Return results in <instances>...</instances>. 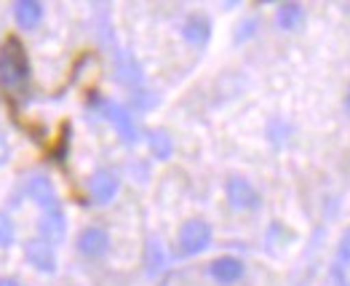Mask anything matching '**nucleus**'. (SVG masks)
I'll return each mask as SVG.
<instances>
[{"label": "nucleus", "instance_id": "obj_10", "mask_svg": "<svg viewBox=\"0 0 350 286\" xmlns=\"http://www.w3.org/2000/svg\"><path fill=\"white\" fill-rule=\"evenodd\" d=\"M25 193H27V198L32 200L35 206H40V211L54 209V206H62L57 198V190H54V185H51V179L43 177V174L29 177L27 182H25Z\"/></svg>", "mask_w": 350, "mask_h": 286}, {"label": "nucleus", "instance_id": "obj_18", "mask_svg": "<svg viewBox=\"0 0 350 286\" xmlns=\"http://www.w3.org/2000/svg\"><path fill=\"white\" fill-rule=\"evenodd\" d=\"M14 244V222L8 214H0V249H8Z\"/></svg>", "mask_w": 350, "mask_h": 286}, {"label": "nucleus", "instance_id": "obj_3", "mask_svg": "<svg viewBox=\"0 0 350 286\" xmlns=\"http://www.w3.org/2000/svg\"><path fill=\"white\" fill-rule=\"evenodd\" d=\"M211 241H214V230L206 220H198V217L187 220L176 233V249H179L182 257L204 255L206 249L211 246Z\"/></svg>", "mask_w": 350, "mask_h": 286}, {"label": "nucleus", "instance_id": "obj_1", "mask_svg": "<svg viewBox=\"0 0 350 286\" xmlns=\"http://www.w3.org/2000/svg\"><path fill=\"white\" fill-rule=\"evenodd\" d=\"M32 67H29L27 49L19 38H5L0 46V86L8 94H27Z\"/></svg>", "mask_w": 350, "mask_h": 286}, {"label": "nucleus", "instance_id": "obj_11", "mask_svg": "<svg viewBox=\"0 0 350 286\" xmlns=\"http://www.w3.org/2000/svg\"><path fill=\"white\" fill-rule=\"evenodd\" d=\"M38 228H40V238H46L51 246L62 244L64 235H67V217H64V209H62V206H54V209L40 211Z\"/></svg>", "mask_w": 350, "mask_h": 286}, {"label": "nucleus", "instance_id": "obj_24", "mask_svg": "<svg viewBox=\"0 0 350 286\" xmlns=\"http://www.w3.org/2000/svg\"><path fill=\"white\" fill-rule=\"evenodd\" d=\"M337 286H350V284H348V281H342V284H337Z\"/></svg>", "mask_w": 350, "mask_h": 286}, {"label": "nucleus", "instance_id": "obj_12", "mask_svg": "<svg viewBox=\"0 0 350 286\" xmlns=\"http://www.w3.org/2000/svg\"><path fill=\"white\" fill-rule=\"evenodd\" d=\"M182 38L196 46V49H204L206 43L211 40V19L206 14H190L182 25Z\"/></svg>", "mask_w": 350, "mask_h": 286}, {"label": "nucleus", "instance_id": "obj_20", "mask_svg": "<svg viewBox=\"0 0 350 286\" xmlns=\"http://www.w3.org/2000/svg\"><path fill=\"white\" fill-rule=\"evenodd\" d=\"M254 32H257V19H246V22H241V25H238V32H235V43L249 40Z\"/></svg>", "mask_w": 350, "mask_h": 286}, {"label": "nucleus", "instance_id": "obj_17", "mask_svg": "<svg viewBox=\"0 0 350 286\" xmlns=\"http://www.w3.org/2000/svg\"><path fill=\"white\" fill-rule=\"evenodd\" d=\"M348 270H350V228L342 233L340 246H337V255H334V278H337V284L345 281V273Z\"/></svg>", "mask_w": 350, "mask_h": 286}, {"label": "nucleus", "instance_id": "obj_5", "mask_svg": "<svg viewBox=\"0 0 350 286\" xmlns=\"http://www.w3.org/2000/svg\"><path fill=\"white\" fill-rule=\"evenodd\" d=\"M78 252L88 259H99L110 252V233L99 225H88V228L81 230L78 241H75Z\"/></svg>", "mask_w": 350, "mask_h": 286}, {"label": "nucleus", "instance_id": "obj_14", "mask_svg": "<svg viewBox=\"0 0 350 286\" xmlns=\"http://www.w3.org/2000/svg\"><path fill=\"white\" fill-rule=\"evenodd\" d=\"M302 22H305V8L299 3H281L275 8V27L278 29L294 32L302 27Z\"/></svg>", "mask_w": 350, "mask_h": 286}, {"label": "nucleus", "instance_id": "obj_22", "mask_svg": "<svg viewBox=\"0 0 350 286\" xmlns=\"http://www.w3.org/2000/svg\"><path fill=\"white\" fill-rule=\"evenodd\" d=\"M0 286H19L16 278H0Z\"/></svg>", "mask_w": 350, "mask_h": 286}, {"label": "nucleus", "instance_id": "obj_8", "mask_svg": "<svg viewBox=\"0 0 350 286\" xmlns=\"http://www.w3.org/2000/svg\"><path fill=\"white\" fill-rule=\"evenodd\" d=\"M116 81L120 86H129V88H137L142 86V64L137 62V57L126 49H116Z\"/></svg>", "mask_w": 350, "mask_h": 286}, {"label": "nucleus", "instance_id": "obj_19", "mask_svg": "<svg viewBox=\"0 0 350 286\" xmlns=\"http://www.w3.org/2000/svg\"><path fill=\"white\" fill-rule=\"evenodd\" d=\"M131 99H134V107H139V110H150L158 105V96L152 91H145V88H137Z\"/></svg>", "mask_w": 350, "mask_h": 286}, {"label": "nucleus", "instance_id": "obj_4", "mask_svg": "<svg viewBox=\"0 0 350 286\" xmlns=\"http://www.w3.org/2000/svg\"><path fill=\"white\" fill-rule=\"evenodd\" d=\"M225 196H228L230 209H235V211H257L262 206L260 190L246 177H230L225 182Z\"/></svg>", "mask_w": 350, "mask_h": 286}, {"label": "nucleus", "instance_id": "obj_23", "mask_svg": "<svg viewBox=\"0 0 350 286\" xmlns=\"http://www.w3.org/2000/svg\"><path fill=\"white\" fill-rule=\"evenodd\" d=\"M345 105H348V113H350V88H348V99H345Z\"/></svg>", "mask_w": 350, "mask_h": 286}, {"label": "nucleus", "instance_id": "obj_6", "mask_svg": "<svg viewBox=\"0 0 350 286\" xmlns=\"http://www.w3.org/2000/svg\"><path fill=\"white\" fill-rule=\"evenodd\" d=\"M25 257L40 273H57V252L46 238H29L25 244Z\"/></svg>", "mask_w": 350, "mask_h": 286}, {"label": "nucleus", "instance_id": "obj_9", "mask_svg": "<svg viewBox=\"0 0 350 286\" xmlns=\"http://www.w3.org/2000/svg\"><path fill=\"white\" fill-rule=\"evenodd\" d=\"M243 273H246L243 259L233 257V255H225V257L211 259V265H208V276H211L219 286L238 284V281L243 278Z\"/></svg>", "mask_w": 350, "mask_h": 286}, {"label": "nucleus", "instance_id": "obj_15", "mask_svg": "<svg viewBox=\"0 0 350 286\" xmlns=\"http://www.w3.org/2000/svg\"><path fill=\"white\" fill-rule=\"evenodd\" d=\"M147 147H150L152 158H158V161H169L174 155V140L166 129H150L147 131Z\"/></svg>", "mask_w": 350, "mask_h": 286}, {"label": "nucleus", "instance_id": "obj_13", "mask_svg": "<svg viewBox=\"0 0 350 286\" xmlns=\"http://www.w3.org/2000/svg\"><path fill=\"white\" fill-rule=\"evenodd\" d=\"M14 19L22 29H35L43 22V14H46V5L40 0H16L14 5Z\"/></svg>", "mask_w": 350, "mask_h": 286}, {"label": "nucleus", "instance_id": "obj_7", "mask_svg": "<svg viewBox=\"0 0 350 286\" xmlns=\"http://www.w3.org/2000/svg\"><path fill=\"white\" fill-rule=\"evenodd\" d=\"M118 190H120V179L116 172L102 169V172L91 174V179H88V196L96 206H107L118 196Z\"/></svg>", "mask_w": 350, "mask_h": 286}, {"label": "nucleus", "instance_id": "obj_16", "mask_svg": "<svg viewBox=\"0 0 350 286\" xmlns=\"http://www.w3.org/2000/svg\"><path fill=\"white\" fill-rule=\"evenodd\" d=\"M169 265V255L163 249V244L158 238H150L145 246V268H147V276H158L161 270H166Z\"/></svg>", "mask_w": 350, "mask_h": 286}, {"label": "nucleus", "instance_id": "obj_2", "mask_svg": "<svg viewBox=\"0 0 350 286\" xmlns=\"http://www.w3.org/2000/svg\"><path fill=\"white\" fill-rule=\"evenodd\" d=\"M94 107H96V113L102 115V118L116 129L118 137H120L123 142L126 144L139 142V126H137L134 115H131V110H129L126 105H120V102H116V99L96 96V99H94Z\"/></svg>", "mask_w": 350, "mask_h": 286}, {"label": "nucleus", "instance_id": "obj_21", "mask_svg": "<svg viewBox=\"0 0 350 286\" xmlns=\"http://www.w3.org/2000/svg\"><path fill=\"white\" fill-rule=\"evenodd\" d=\"M8 158H11V147H8V140H5L3 131H0V166H5Z\"/></svg>", "mask_w": 350, "mask_h": 286}]
</instances>
